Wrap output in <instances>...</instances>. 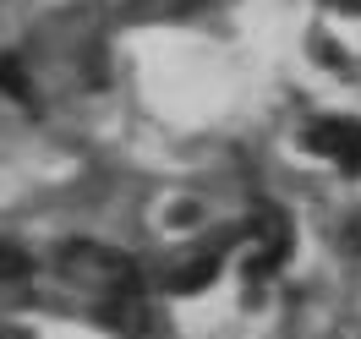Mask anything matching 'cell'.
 I'll return each mask as SVG.
<instances>
[{"label":"cell","mask_w":361,"mask_h":339,"mask_svg":"<svg viewBox=\"0 0 361 339\" xmlns=\"http://www.w3.org/2000/svg\"><path fill=\"white\" fill-rule=\"evenodd\" d=\"M307 142L345 170H361V121H317Z\"/></svg>","instance_id":"1"}]
</instances>
